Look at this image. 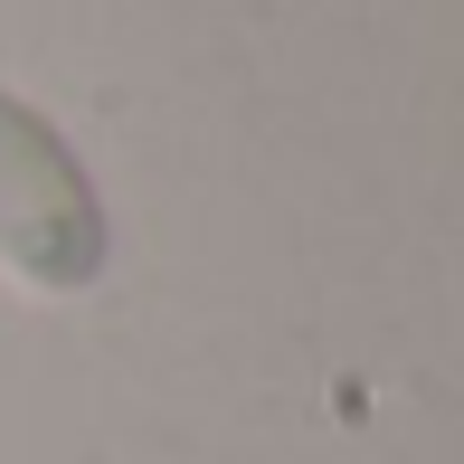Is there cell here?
I'll return each mask as SVG.
<instances>
[{"label": "cell", "instance_id": "obj_1", "mask_svg": "<svg viewBox=\"0 0 464 464\" xmlns=\"http://www.w3.org/2000/svg\"><path fill=\"white\" fill-rule=\"evenodd\" d=\"M0 276L38 304H86L114 276V208L67 123L0 86Z\"/></svg>", "mask_w": 464, "mask_h": 464}]
</instances>
